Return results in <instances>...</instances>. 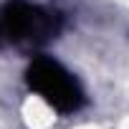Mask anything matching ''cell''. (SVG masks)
Listing matches in <instances>:
<instances>
[{
	"label": "cell",
	"instance_id": "obj_2",
	"mask_svg": "<svg viewBox=\"0 0 129 129\" xmlns=\"http://www.w3.org/2000/svg\"><path fill=\"white\" fill-rule=\"evenodd\" d=\"M79 129H99V126H79Z\"/></svg>",
	"mask_w": 129,
	"mask_h": 129
},
{
	"label": "cell",
	"instance_id": "obj_1",
	"mask_svg": "<svg viewBox=\"0 0 129 129\" xmlns=\"http://www.w3.org/2000/svg\"><path fill=\"white\" fill-rule=\"evenodd\" d=\"M20 116H23V121L28 124V129H48V126L56 121V111H53L41 96H28V99L23 101Z\"/></svg>",
	"mask_w": 129,
	"mask_h": 129
}]
</instances>
